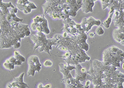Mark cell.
<instances>
[{
  "label": "cell",
  "mask_w": 124,
  "mask_h": 88,
  "mask_svg": "<svg viewBox=\"0 0 124 88\" xmlns=\"http://www.w3.org/2000/svg\"><path fill=\"white\" fill-rule=\"evenodd\" d=\"M31 40L34 42L35 44L34 47V52L36 49L40 47L39 52H41L45 51L51 55L50 50L52 49V45H56V42L58 39L55 37L51 39H47L45 34L43 32L38 31L36 34L32 35L31 37Z\"/></svg>",
  "instance_id": "cell-1"
},
{
  "label": "cell",
  "mask_w": 124,
  "mask_h": 88,
  "mask_svg": "<svg viewBox=\"0 0 124 88\" xmlns=\"http://www.w3.org/2000/svg\"><path fill=\"white\" fill-rule=\"evenodd\" d=\"M62 22L64 24V26L62 28V30L73 36L78 35L85 32L81 24H77L70 17L64 20Z\"/></svg>",
  "instance_id": "cell-2"
},
{
  "label": "cell",
  "mask_w": 124,
  "mask_h": 88,
  "mask_svg": "<svg viewBox=\"0 0 124 88\" xmlns=\"http://www.w3.org/2000/svg\"><path fill=\"white\" fill-rule=\"evenodd\" d=\"M33 20L34 22L31 23L30 27L33 31L37 30L46 34H49L50 31L48 27V21L44 15L37 16Z\"/></svg>",
  "instance_id": "cell-3"
},
{
  "label": "cell",
  "mask_w": 124,
  "mask_h": 88,
  "mask_svg": "<svg viewBox=\"0 0 124 88\" xmlns=\"http://www.w3.org/2000/svg\"><path fill=\"white\" fill-rule=\"evenodd\" d=\"M29 65L28 70L27 71V75L28 76L31 75L34 77L36 71L40 73L42 65L40 63L39 58L36 55H31L27 60Z\"/></svg>",
  "instance_id": "cell-4"
},
{
  "label": "cell",
  "mask_w": 124,
  "mask_h": 88,
  "mask_svg": "<svg viewBox=\"0 0 124 88\" xmlns=\"http://www.w3.org/2000/svg\"><path fill=\"white\" fill-rule=\"evenodd\" d=\"M12 27L16 31L21 38L30 36L31 32L27 24H21L13 20L9 22Z\"/></svg>",
  "instance_id": "cell-5"
},
{
  "label": "cell",
  "mask_w": 124,
  "mask_h": 88,
  "mask_svg": "<svg viewBox=\"0 0 124 88\" xmlns=\"http://www.w3.org/2000/svg\"><path fill=\"white\" fill-rule=\"evenodd\" d=\"M16 5L18 9L25 14L30 13L32 9L37 8L34 3L29 1L28 0H18Z\"/></svg>",
  "instance_id": "cell-6"
},
{
  "label": "cell",
  "mask_w": 124,
  "mask_h": 88,
  "mask_svg": "<svg viewBox=\"0 0 124 88\" xmlns=\"http://www.w3.org/2000/svg\"><path fill=\"white\" fill-rule=\"evenodd\" d=\"M24 73H23L20 74L17 77L14 78V80L11 82L9 83L6 85V88H29L27 84L23 81V77Z\"/></svg>",
  "instance_id": "cell-7"
},
{
  "label": "cell",
  "mask_w": 124,
  "mask_h": 88,
  "mask_svg": "<svg viewBox=\"0 0 124 88\" xmlns=\"http://www.w3.org/2000/svg\"><path fill=\"white\" fill-rule=\"evenodd\" d=\"M100 24V20H96L93 17H90L89 18H84L82 20L81 25L85 31L87 32L90 30L93 26H99Z\"/></svg>",
  "instance_id": "cell-8"
},
{
  "label": "cell",
  "mask_w": 124,
  "mask_h": 88,
  "mask_svg": "<svg viewBox=\"0 0 124 88\" xmlns=\"http://www.w3.org/2000/svg\"><path fill=\"white\" fill-rule=\"evenodd\" d=\"M59 66L60 67V71L63 74V78L62 80L70 79L72 77V76L70 72L74 69H75V67L70 66V65H68L67 63L63 64L62 63L59 64Z\"/></svg>",
  "instance_id": "cell-9"
},
{
  "label": "cell",
  "mask_w": 124,
  "mask_h": 88,
  "mask_svg": "<svg viewBox=\"0 0 124 88\" xmlns=\"http://www.w3.org/2000/svg\"><path fill=\"white\" fill-rule=\"evenodd\" d=\"M75 70L76 74L75 78L82 81H85L86 77V68L82 67L79 64L77 65Z\"/></svg>",
  "instance_id": "cell-10"
},
{
  "label": "cell",
  "mask_w": 124,
  "mask_h": 88,
  "mask_svg": "<svg viewBox=\"0 0 124 88\" xmlns=\"http://www.w3.org/2000/svg\"><path fill=\"white\" fill-rule=\"evenodd\" d=\"M93 0H83L82 9L83 12L87 13L92 12V7H91V3H93Z\"/></svg>",
  "instance_id": "cell-11"
},
{
  "label": "cell",
  "mask_w": 124,
  "mask_h": 88,
  "mask_svg": "<svg viewBox=\"0 0 124 88\" xmlns=\"http://www.w3.org/2000/svg\"><path fill=\"white\" fill-rule=\"evenodd\" d=\"M15 66H16L15 64L11 63L9 59L6 60V62L3 64V66L5 68L10 70H13L15 68Z\"/></svg>",
  "instance_id": "cell-12"
},
{
  "label": "cell",
  "mask_w": 124,
  "mask_h": 88,
  "mask_svg": "<svg viewBox=\"0 0 124 88\" xmlns=\"http://www.w3.org/2000/svg\"><path fill=\"white\" fill-rule=\"evenodd\" d=\"M14 57L17 59L19 60L22 61L23 63L25 61V58L20 54V52L19 51H14Z\"/></svg>",
  "instance_id": "cell-13"
},
{
  "label": "cell",
  "mask_w": 124,
  "mask_h": 88,
  "mask_svg": "<svg viewBox=\"0 0 124 88\" xmlns=\"http://www.w3.org/2000/svg\"><path fill=\"white\" fill-rule=\"evenodd\" d=\"M96 34H98L99 35H103L104 33V31L102 28V27H99L96 29Z\"/></svg>",
  "instance_id": "cell-14"
},
{
  "label": "cell",
  "mask_w": 124,
  "mask_h": 88,
  "mask_svg": "<svg viewBox=\"0 0 124 88\" xmlns=\"http://www.w3.org/2000/svg\"><path fill=\"white\" fill-rule=\"evenodd\" d=\"M52 63L50 60H46L43 63V65L45 67H51L52 66Z\"/></svg>",
  "instance_id": "cell-15"
},
{
  "label": "cell",
  "mask_w": 124,
  "mask_h": 88,
  "mask_svg": "<svg viewBox=\"0 0 124 88\" xmlns=\"http://www.w3.org/2000/svg\"><path fill=\"white\" fill-rule=\"evenodd\" d=\"M70 55V53L69 51H68V52H67L65 53L63 56H58V57H61V58H66L69 57Z\"/></svg>",
  "instance_id": "cell-16"
},
{
  "label": "cell",
  "mask_w": 124,
  "mask_h": 88,
  "mask_svg": "<svg viewBox=\"0 0 124 88\" xmlns=\"http://www.w3.org/2000/svg\"><path fill=\"white\" fill-rule=\"evenodd\" d=\"M20 45H21L20 42H18L17 43H16V44H15L13 47H14V48L17 49V48H19L20 47Z\"/></svg>",
  "instance_id": "cell-17"
},
{
  "label": "cell",
  "mask_w": 124,
  "mask_h": 88,
  "mask_svg": "<svg viewBox=\"0 0 124 88\" xmlns=\"http://www.w3.org/2000/svg\"><path fill=\"white\" fill-rule=\"evenodd\" d=\"M91 83V81L89 80H88L87 81H86V84L85 85V88H89V86L90 85Z\"/></svg>",
  "instance_id": "cell-18"
},
{
  "label": "cell",
  "mask_w": 124,
  "mask_h": 88,
  "mask_svg": "<svg viewBox=\"0 0 124 88\" xmlns=\"http://www.w3.org/2000/svg\"><path fill=\"white\" fill-rule=\"evenodd\" d=\"M94 33H93V32H90V33H89V34H88V36L90 37H93V36H94Z\"/></svg>",
  "instance_id": "cell-19"
},
{
  "label": "cell",
  "mask_w": 124,
  "mask_h": 88,
  "mask_svg": "<svg viewBox=\"0 0 124 88\" xmlns=\"http://www.w3.org/2000/svg\"><path fill=\"white\" fill-rule=\"evenodd\" d=\"M51 84H48L46 85L44 87V88H51Z\"/></svg>",
  "instance_id": "cell-20"
},
{
  "label": "cell",
  "mask_w": 124,
  "mask_h": 88,
  "mask_svg": "<svg viewBox=\"0 0 124 88\" xmlns=\"http://www.w3.org/2000/svg\"><path fill=\"white\" fill-rule=\"evenodd\" d=\"M44 87H43V85L42 84H41V83H39V84L38 85L37 88H44Z\"/></svg>",
  "instance_id": "cell-21"
},
{
  "label": "cell",
  "mask_w": 124,
  "mask_h": 88,
  "mask_svg": "<svg viewBox=\"0 0 124 88\" xmlns=\"http://www.w3.org/2000/svg\"><path fill=\"white\" fill-rule=\"evenodd\" d=\"M123 69L124 70V63H123Z\"/></svg>",
  "instance_id": "cell-22"
}]
</instances>
